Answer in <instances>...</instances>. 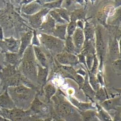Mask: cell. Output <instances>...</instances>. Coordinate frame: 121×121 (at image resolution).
<instances>
[{"label":"cell","instance_id":"1","mask_svg":"<svg viewBox=\"0 0 121 121\" xmlns=\"http://www.w3.org/2000/svg\"><path fill=\"white\" fill-rule=\"evenodd\" d=\"M41 41L49 49L59 53L62 52L65 47L62 40L53 36L43 34L41 37Z\"/></svg>","mask_w":121,"mask_h":121},{"label":"cell","instance_id":"2","mask_svg":"<svg viewBox=\"0 0 121 121\" xmlns=\"http://www.w3.org/2000/svg\"><path fill=\"white\" fill-rule=\"evenodd\" d=\"M58 113L60 116L66 119L73 118L75 112L71 105L65 102H61L57 106Z\"/></svg>","mask_w":121,"mask_h":121},{"label":"cell","instance_id":"3","mask_svg":"<svg viewBox=\"0 0 121 121\" xmlns=\"http://www.w3.org/2000/svg\"><path fill=\"white\" fill-rule=\"evenodd\" d=\"M56 59L63 65H76L78 63V58L76 56L67 52L59 53L56 55Z\"/></svg>","mask_w":121,"mask_h":121},{"label":"cell","instance_id":"4","mask_svg":"<svg viewBox=\"0 0 121 121\" xmlns=\"http://www.w3.org/2000/svg\"><path fill=\"white\" fill-rule=\"evenodd\" d=\"M73 42L75 47L77 49H81L84 42V32L82 29L78 28L76 29L73 35Z\"/></svg>","mask_w":121,"mask_h":121},{"label":"cell","instance_id":"5","mask_svg":"<svg viewBox=\"0 0 121 121\" xmlns=\"http://www.w3.org/2000/svg\"><path fill=\"white\" fill-rule=\"evenodd\" d=\"M96 46L98 53L102 56L105 50V42L102 32L98 29L96 32Z\"/></svg>","mask_w":121,"mask_h":121},{"label":"cell","instance_id":"6","mask_svg":"<svg viewBox=\"0 0 121 121\" xmlns=\"http://www.w3.org/2000/svg\"><path fill=\"white\" fill-rule=\"evenodd\" d=\"M49 9L47 8L41 10L39 13L34 16L31 20L32 26L35 27H37L40 26L42 22L43 18L48 12Z\"/></svg>","mask_w":121,"mask_h":121},{"label":"cell","instance_id":"7","mask_svg":"<svg viewBox=\"0 0 121 121\" xmlns=\"http://www.w3.org/2000/svg\"><path fill=\"white\" fill-rule=\"evenodd\" d=\"M67 25L66 24L56 26L53 31V34L56 38L62 40H65Z\"/></svg>","mask_w":121,"mask_h":121},{"label":"cell","instance_id":"8","mask_svg":"<svg viewBox=\"0 0 121 121\" xmlns=\"http://www.w3.org/2000/svg\"><path fill=\"white\" fill-rule=\"evenodd\" d=\"M84 36L85 37L86 41H92L94 37V31L92 25L86 22L84 28Z\"/></svg>","mask_w":121,"mask_h":121},{"label":"cell","instance_id":"9","mask_svg":"<svg viewBox=\"0 0 121 121\" xmlns=\"http://www.w3.org/2000/svg\"><path fill=\"white\" fill-rule=\"evenodd\" d=\"M65 47L67 52L74 54L76 51V48L75 47L73 42L72 38L71 37L68 36L66 38Z\"/></svg>","mask_w":121,"mask_h":121},{"label":"cell","instance_id":"10","mask_svg":"<svg viewBox=\"0 0 121 121\" xmlns=\"http://www.w3.org/2000/svg\"><path fill=\"white\" fill-rule=\"evenodd\" d=\"M34 51L37 59L43 66L45 67L47 65V60L46 57L43 52L38 47H34Z\"/></svg>","mask_w":121,"mask_h":121},{"label":"cell","instance_id":"11","mask_svg":"<svg viewBox=\"0 0 121 121\" xmlns=\"http://www.w3.org/2000/svg\"><path fill=\"white\" fill-rule=\"evenodd\" d=\"M40 8V5L38 3L31 4L26 7L24 11L28 14H33L38 11Z\"/></svg>","mask_w":121,"mask_h":121},{"label":"cell","instance_id":"12","mask_svg":"<svg viewBox=\"0 0 121 121\" xmlns=\"http://www.w3.org/2000/svg\"><path fill=\"white\" fill-rule=\"evenodd\" d=\"M32 37V34L31 32H29L24 36L22 39V43L21 49L20 50V53H22L28 44L29 43Z\"/></svg>","mask_w":121,"mask_h":121},{"label":"cell","instance_id":"13","mask_svg":"<svg viewBox=\"0 0 121 121\" xmlns=\"http://www.w3.org/2000/svg\"><path fill=\"white\" fill-rule=\"evenodd\" d=\"M77 23L75 21H72L70 22V23L67 26V31L68 32V36L71 37L74 34L75 30H76Z\"/></svg>","mask_w":121,"mask_h":121},{"label":"cell","instance_id":"14","mask_svg":"<svg viewBox=\"0 0 121 121\" xmlns=\"http://www.w3.org/2000/svg\"><path fill=\"white\" fill-rule=\"evenodd\" d=\"M56 10L55 11L59 15L62 19L69 22H70V19H69V15L67 12L66 10L63 9H58Z\"/></svg>","mask_w":121,"mask_h":121},{"label":"cell","instance_id":"15","mask_svg":"<svg viewBox=\"0 0 121 121\" xmlns=\"http://www.w3.org/2000/svg\"><path fill=\"white\" fill-rule=\"evenodd\" d=\"M112 54L114 56H119V50L118 44L116 40H115L112 44L111 47Z\"/></svg>","mask_w":121,"mask_h":121},{"label":"cell","instance_id":"16","mask_svg":"<svg viewBox=\"0 0 121 121\" xmlns=\"http://www.w3.org/2000/svg\"><path fill=\"white\" fill-rule=\"evenodd\" d=\"M85 56H86V63L87 66L90 70H91L93 64L94 57L93 53H88Z\"/></svg>","mask_w":121,"mask_h":121},{"label":"cell","instance_id":"17","mask_svg":"<svg viewBox=\"0 0 121 121\" xmlns=\"http://www.w3.org/2000/svg\"><path fill=\"white\" fill-rule=\"evenodd\" d=\"M50 14L52 17L53 19L56 20V21L58 22L63 24H65L66 23V21H65L64 20L62 19L59 15L56 13L55 10L52 11L50 12Z\"/></svg>","mask_w":121,"mask_h":121},{"label":"cell","instance_id":"18","mask_svg":"<svg viewBox=\"0 0 121 121\" xmlns=\"http://www.w3.org/2000/svg\"><path fill=\"white\" fill-rule=\"evenodd\" d=\"M83 88L84 91L88 93V95H90L94 96V95L95 92L93 91L91 88L90 87L87 80H86L84 82Z\"/></svg>","mask_w":121,"mask_h":121},{"label":"cell","instance_id":"19","mask_svg":"<svg viewBox=\"0 0 121 121\" xmlns=\"http://www.w3.org/2000/svg\"><path fill=\"white\" fill-rule=\"evenodd\" d=\"M62 2V0L54 1L53 2L46 4L45 6L49 8H60Z\"/></svg>","mask_w":121,"mask_h":121},{"label":"cell","instance_id":"20","mask_svg":"<svg viewBox=\"0 0 121 121\" xmlns=\"http://www.w3.org/2000/svg\"><path fill=\"white\" fill-rule=\"evenodd\" d=\"M71 101L73 103L74 105L77 106L78 107L80 108L81 110H85L89 108V105L86 104H83L82 103H79L77 102L76 100L72 99Z\"/></svg>","mask_w":121,"mask_h":121},{"label":"cell","instance_id":"21","mask_svg":"<svg viewBox=\"0 0 121 121\" xmlns=\"http://www.w3.org/2000/svg\"><path fill=\"white\" fill-rule=\"evenodd\" d=\"M90 83L95 90H98L99 89V84L94 75L91 73L90 74Z\"/></svg>","mask_w":121,"mask_h":121},{"label":"cell","instance_id":"22","mask_svg":"<svg viewBox=\"0 0 121 121\" xmlns=\"http://www.w3.org/2000/svg\"><path fill=\"white\" fill-rule=\"evenodd\" d=\"M98 66V60L95 56H94L93 64L91 70V73L92 74H93V75L95 74L96 69H97Z\"/></svg>","mask_w":121,"mask_h":121},{"label":"cell","instance_id":"23","mask_svg":"<svg viewBox=\"0 0 121 121\" xmlns=\"http://www.w3.org/2000/svg\"><path fill=\"white\" fill-rule=\"evenodd\" d=\"M56 92V88L51 85H48L47 87L46 92L49 96H51Z\"/></svg>","mask_w":121,"mask_h":121},{"label":"cell","instance_id":"24","mask_svg":"<svg viewBox=\"0 0 121 121\" xmlns=\"http://www.w3.org/2000/svg\"><path fill=\"white\" fill-rule=\"evenodd\" d=\"M96 97L100 100L104 101L105 99V95L103 90H100L96 94Z\"/></svg>","mask_w":121,"mask_h":121},{"label":"cell","instance_id":"25","mask_svg":"<svg viewBox=\"0 0 121 121\" xmlns=\"http://www.w3.org/2000/svg\"><path fill=\"white\" fill-rule=\"evenodd\" d=\"M62 67V68L64 69V70H65L67 72H68L69 73H71L72 75L75 76L77 75L75 71L73 69V68H72L71 67L66 66H63Z\"/></svg>","mask_w":121,"mask_h":121},{"label":"cell","instance_id":"26","mask_svg":"<svg viewBox=\"0 0 121 121\" xmlns=\"http://www.w3.org/2000/svg\"><path fill=\"white\" fill-rule=\"evenodd\" d=\"M47 75V70L46 69H41L39 73V77L41 80L42 81H44L45 79V78L46 77Z\"/></svg>","mask_w":121,"mask_h":121},{"label":"cell","instance_id":"27","mask_svg":"<svg viewBox=\"0 0 121 121\" xmlns=\"http://www.w3.org/2000/svg\"><path fill=\"white\" fill-rule=\"evenodd\" d=\"M7 58L9 61L10 62L12 63H13L15 62H16L17 57V56L16 54H9L7 56Z\"/></svg>","mask_w":121,"mask_h":121},{"label":"cell","instance_id":"28","mask_svg":"<svg viewBox=\"0 0 121 121\" xmlns=\"http://www.w3.org/2000/svg\"><path fill=\"white\" fill-rule=\"evenodd\" d=\"M113 65L115 66V68L116 69H119L120 71L121 69V61L120 59L118 60H117L115 61V62L113 63Z\"/></svg>","mask_w":121,"mask_h":121},{"label":"cell","instance_id":"29","mask_svg":"<svg viewBox=\"0 0 121 121\" xmlns=\"http://www.w3.org/2000/svg\"><path fill=\"white\" fill-rule=\"evenodd\" d=\"M85 56L83 54L79 55V61L83 63V64H85L86 62H85V56Z\"/></svg>","mask_w":121,"mask_h":121},{"label":"cell","instance_id":"30","mask_svg":"<svg viewBox=\"0 0 121 121\" xmlns=\"http://www.w3.org/2000/svg\"><path fill=\"white\" fill-rule=\"evenodd\" d=\"M57 121H64V120H62V119H58V120Z\"/></svg>","mask_w":121,"mask_h":121}]
</instances>
